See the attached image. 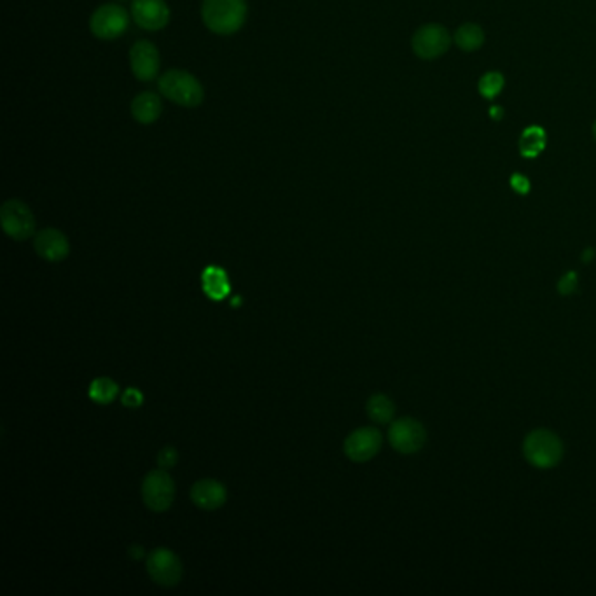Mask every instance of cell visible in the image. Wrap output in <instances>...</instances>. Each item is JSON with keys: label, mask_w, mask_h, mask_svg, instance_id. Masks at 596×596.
<instances>
[{"label": "cell", "mask_w": 596, "mask_h": 596, "mask_svg": "<svg viewBox=\"0 0 596 596\" xmlns=\"http://www.w3.org/2000/svg\"><path fill=\"white\" fill-rule=\"evenodd\" d=\"M201 16L208 30L219 35L238 32L247 20L245 0H203Z\"/></svg>", "instance_id": "cell-1"}, {"label": "cell", "mask_w": 596, "mask_h": 596, "mask_svg": "<svg viewBox=\"0 0 596 596\" xmlns=\"http://www.w3.org/2000/svg\"><path fill=\"white\" fill-rule=\"evenodd\" d=\"M157 88L163 96L182 107H198L205 98V91L198 79L186 72L172 68L159 77Z\"/></svg>", "instance_id": "cell-2"}, {"label": "cell", "mask_w": 596, "mask_h": 596, "mask_svg": "<svg viewBox=\"0 0 596 596\" xmlns=\"http://www.w3.org/2000/svg\"><path fill=\"white\" fill-rule=\"evenodd\" d=\"M523 453L529 464L537 469H552L561 462L565 448L561 439L546 429L530 432L523 442Z\"/></svg>", "instance_id": "cell-3"}, {"label": "cell", "mask_w": 596, "mask_h": 596, "mask_svg": "<svg viewBox=\"0 0 596 596\" xmlns=\"http://www.w3.org/2000/svg\"><path fill=\"white\" fill-rule=\"evenodd\" d=\"M0 222L4 233L16 240H28L35 233V217L28 205L20 199H7L0 208Z\"/></svg>", "instance_id": "cell-4"}, {"label": "cell", "mask_w": 596, "mask_h": 596, "mask_svg": "<svg viewBox=\"0 0 596 596\" xmlns=\"http://www.w3.org/2000/svg\"><path fill=\"white\" fill-rule=\"evenodd\" d=\"M144 504L153 512H165L176 500V481L167 470H153L142 483Z\"/></svg>", "instance_id": "cell-5"}, {"label": "cell", "mask_w": 596, "mask_h": 596, "mask_svg": "<svg viewBox=\"0 0 596 596\" xmlns=\"http://www.w3.org/2000/svg\"><path fill=\"white\" fill-rule=\"evenodd\" d=\"M128 23H130V16L126 9H123L117 4H106L93 13L89 20V28L95 37L102 41H114L126 32Z\"/></svg>", "instance_id": "cell-6"}, {"label": "cell", "mask_w": 596, "mask_h": 596, "mask_svg": "<svg viewBox=\"0 0 596 596\" xmlns=\"http://www.w3.org/2000/svg\"><path fill=\"white\" fill-rule=\"evenodd\" d=\"M451 45V35L442 25H423L415 32L411 47L421 60H436L442 56Z\"/></svg>", "instance_id": "cell-7"}, {"label": "cell", "mask_w": 596, "mask_h": 596, "mask_svg": "<svg viewBox=\"0 0 596 596\" xmlns=\"http://www.w3.org/2000/svg\"><path fill=\"white\" fill-rule=\"evenodd\" d=\"M389 441L399 453L413 455L425 446L427 432L417 419H400L392 423L389 430Z\"/></svg>", "instance_id": "cell-8"}, {"label": "cell", "mask_w": 596, "mask_h": 596, "mask_svg": "<svg viewBox=\"0 0 596 596\" xmlns=\"http://www.w3.org/2000/svg\"><path fill=\"white\" fill-rule=\"evenodd\" d=\"M147 572L156 584L163 588H174L182 579V563L176 552L159 548L147 558Z\"/></svg>", "instance_id": "cell-9"}, {"label": "cell", "mask_w": 596, "mask_h": 596, "mask_svg": "<svg viewBox=\"0 0 596 596\" xmlns=\"http://www.w3.org/2000/svg\"><path fill=\"white\" fill-rule=\"evenodd\" d=\"M383 438L378 429L373 427H362L352 432L345 441V455L352 462H368L375 459L378 451L381 450Z\"/></svg>", "instance_id": "cell-10"}, {"label": "cell", "mask_w": 596, "mask_h": 596, "mask_svg": "<svg viewBox=\"0 0 596 596\" xmlns=\"http://www.w3.org/2000/svg\"><path fill=\"white\" fill-rule=\"evenodd\" d=\"M132 16L140 28L156 32L170 22V7L165 0H133Z\"/></svg>", "instance_id": "cell-11"}, {"label": "cell", "mask_w": 596, "mask_h": 596, "mask_svg": "<svg viewBox=\"0 0 596 596\" xmlns=\"http://www.w3.org/2000/svg\"><path fill=\"white\" fill-rule=\"evenodd\" d=\"M130 64L138 81H153L159 72V51L149 41H138L130 49Z\"/></svg>", "instance_id": "cell-12"}, {"label": "cell", "mask_w": 596, "mask_h": 596, "mask_svg": "<svg viewBox=\"0 0 596 596\" xmlns=\"http://www.w3.org/2000/svg\"><path fill=\"white\" fill-rule=\"evenodd\" d=\"M34 247H35V252L39 254V258H43L49 263L64 261L70 252V243L66 240V235L53 227L39 231L35 237Z\"/></svg>", "instance_id": "cell-13"}, {"label": "cell", "mask_w": 596, "mask_h": 596, "mask_svg": "<svg viewBox=\"0 0 596 596\" xmlns=\"http://www.w3.org/2000/svg\"><path fill=\"white\" fill-rule=\"evenodd\" d=\"M227 491L216 480H201L191 488V500L203 510H216L226 504Z\"/></svg>", "instance_id": "cell-14"}, {"label": "cell", "mask_w": 596, "mask_h": 596, "mask_svg": "<svg viewBox=\"0 0 596 596\" xmlns=\"http://www.w3.org/2000/svg\"><path fill=\"white\" fill-rule=\"evenodd\" d=\"M163 104L159 96L151 91H144L136 95L132 102L133 117L142 125H151L161 116Z\"/></svg>", "instance_id": "cell-15"}, {"label": "cell", "mask_w": 596, "mask_h": 596, "mask_svg": "<svg viewBox=\"0 0 596 596\" xmlns=\"http://www.w3.org/2000/svg\"><path fill=\"white\" fill-rule=\"evenodd\" d=\"M203 288L216 301H221L222 298L227 296L229 282H227V277H226V273L222 271L221 268L212 266V268L205 269V273H203Z\"/></svg>", "instance_id": "cell-16"}, {"label": "cell", "mask_w": 596, "mask_h": 596, "mask_svg": "<svg viewBox=\"0 0 596 596\" xmlns=\"http://www.w3.org/2000/svg\"><path fill=\"white\" fill-rule=\"evenodd\" d=\"M546 132L540 126H529L521 133L520 138V153L523 157H537L546 147Z\"/></svg>", "instance_id": "cell-17"}, {"label": "cell", "mask_w": 596, "mask_h": 596, "mask_svg": "<svg viewBox=\"0 0 596 596\" xmlns=\"http://www.w3.org/2000/svg\"><path fill=\"white\" fill-rule=\"evenodd\" d=\"M485 43V32L476 23H464L455 32V45L464 51H476Z\"/></svg>", "instance_id": "cell-18"}, {"label": "cell", "mask_w": 596, "mask_h": 596, "mask_svg": "<svg viewBox=\"0 0 596 596\" xmlns=\"http://www.w3.org/2000/svg\"><path fill=\"white\" fill-rule=\"evenodd\" d=\"M366 409H368L369 419L376 421V423H389L396 415L394 402L390 400V398H387L383 394H376V396L369 399Z\"/></svg>", "instance_id": "cell-19"}, {"label": "cell", "mask_w": 596, "mask_h": 596, "mask_svg": "<svg viewBox=\"0 0 596 596\" xmlns=\"http://www.w3.org/2000/svg\"><path fill=\"white\" fill-rule=\"evenodd\" d=\"M119 394V387L111 378H96L89 385V399L96 404H111Z\"/></svg>", "instance_id": "cell-20"}, {"label": "cell", "mask_w": 596, "mask_h": 596, "mask_svg": "<svg viewBox=\"0 0 596 596\" xmlns=\"http://www.w3.org/2000/svg\"><path fill=\"white\" fill-rule=\"evenodd\" d=\"M504 76L500 72H488L480 79V93L488 100L495 98L504 88Z\"/></svg>", "instance_id": "cell-21"}, {"label": "cell", "mask_w": 596, "mask_h": 596, "mask_svg": "<svg viewBox=\"0 0 596 596\" xmlns=\"http://www.w3.org/2000/svg\"><path fill=\"white\" fill-rule=\"evenodd\" d=\"M579 286V278H577V273L575 271H569L561 277V280L558 282V292L561 296H571L574 294L575 288Z\"/></svg>", "instance_id": "cell-22"}, {"label": "cell", "mask_w": 596, "mask_h": 596, "mask_svg": "<svg viewBox=\"0 0 596 596\" xmlns=\"http://www.w3.org/2000/svg\"><path fill=\"white\" fill-rule=\"evenodd\" d=\"M177 451H176V448H172V446H167V448H163L161 451H159V455H157V464L161 465L163 469H172L174 465L177 464Z\"/></svg>", "instance_id": "cell-23"}, {"label": "cell", "mask_w": 596, "mask_h": 596, "mask_svg": "<svg viewBox=\"0 0 596 596\" xmlns=\"http://www.w3.org/2000/svg\"><path fill=\"white\" fill-rule=\"evenodd\" d=\"M142 399H144V396L136 389H128L125 392V396H123V404L128 406V408H136V406L142 404Z\"/></svg>", "instance_id": "cell-24"}, {"label": "cell", "mask_w": 596, "mask_h": 596, "mask_svg": "<svg viewBox=\"0 0 596 596\" xmlns=\"http://www.w3.org/2000/svg\"><path fill=\"white\" fill-rule=\"evenodd\" d=\"M510 186L518 191V193H521V195H525V193H529V178L523 177V176H514V177L510 178Z\"/></svg>", "instance_id": "cell-25"}, {"label": "cell", "mask_w": 596, "mask_h": 596, "mask_svg": "<svg viewBox=\"0 0 596 596\" xmlns=\"http://www.w3.org/2000/svg\"><path fill=\"white\" fill-rule=\"evenodd\" d=\"M593 136H595V140H596V121H595V125H593Z\"/></svg>", "instance_id": "cell-26"}]
</instances>
